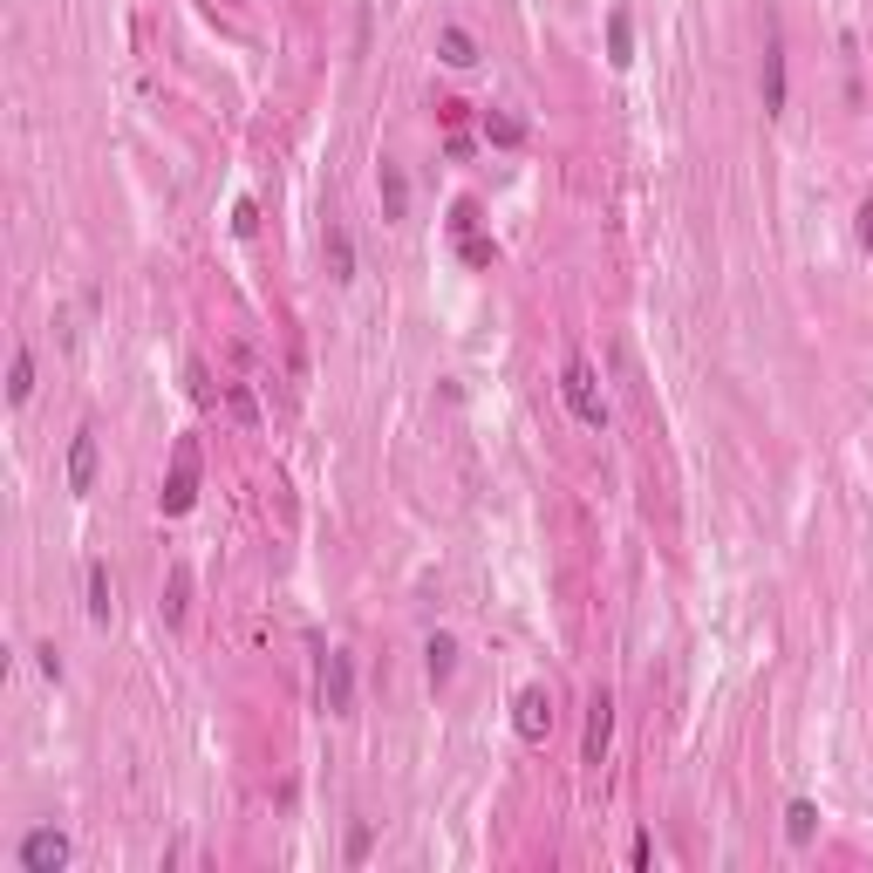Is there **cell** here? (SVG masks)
I'll return each instance as SVG.
<instances>
[{
    "mask_svg": "<svg viewBox=\"0 0 873 873\" xmlns=\"http://www.w3.org/2000/svg\"><path fill=\"white\" fill-rule=\"evenodd\" d=\"M512 723H519V737L526 744H539L546 730H553V696L532 683V689H519V703H512Z\"/></svg>",
    "mask_w": 873,
    "mask_h": 873,
    "instance_id": "cell-6",
    "label": "cell"
},
{
    "mask_svg": "<svg viewBox=\"0 0 873 873\" xmlns=\"http://www.w3.org/2000/svg\"><path fill=\"white\" fill-rule=\"evenodd\" d=\"M608 737H614V696H608V689H594V696H587V737H580V758L601 764V758H608Z\"/></svg>",
    "mask_w": 873,
    "mask_h": 873,
    "instance_id": "cell-4",
    "label": "cell"
},
{
    "mask_svg": "<svg viewBox=\"0 0 873 873\" xmlns=\"http://www.w3.org/2000/svg\"><path fill=\"white\" fill-rule=\"evenodd\" d=\"M96 485V430H76L69 444V492H89Z\"/></svg>",
    "mask_w": 873,
    "mask_h": 873,
    "instance_id": "cell-8",
    "label": "cell"
},
{
    "mask_svg": "<svg viewBox=\"0 0 873 873\" xmlns=\"http://www.w3.org/2000/svg\"><path fill=\"white\" fill-rule=\"evenodd\" d=\"M764 116H785V35L764 41Z\"/></svg>",
    "mask_w": 873,
    "mask_h": 873,
    "instance_id": "cell-7",
    "label": "cell"
},
{
    "mask_svg": "<svg viewBox=\"0 0 873 873\" xmlns=\"http://www.w3.org/2000/svg\"><path fill=\"white\" fill-rule=\"evenodd\" d=\"M328 266H335V280H355V246H348V232H328Z\"/></svg>",
    "mask_w": 873,
    "mask_h": 873,
    "instance_id": "cell-16",
    "label": "cell"
},
{
    "mask_svg": "<svg viewBox=\"0 0 873 873\" xmlns=\"http://www.w3.org/2000/svg\"><path fill=\"white\" fill-rule=\"evenodd\" d=\"M55 867H69V839L55 833V826L21 839V873H55Z\"/></svg>",
    "mask_w": 873,
    "mask_h": 873,
    "instance_id": "cell-5",
    "label": "cell"
},
{
    "mask_svg": "<svg viewBox=\"0 0 873 873\" xmlns=\"http://www.w3.org/2000/svg\"><path fill=\"white\" fill-rule=\"evenodd\" d=\"M485 137L492 144H526V123L519 116H485Z\"/></svg>",
    "mask_w": 873,
    "mask_h": 873,
    "instance_id": "cell-17",
    "label": "cell"
},
{
    "mask_svg": "<svg viewBox=\"0 0 873 873\" xmlns=\"http://www.w3.org/2000/svg\"><path fill=\"white\" fill-rule=\"evenodd\" d=\"M226 403H232V417H239V423H260V403H253V389H246V382H232Z\"/></svg>",
    "mask_w": 873,
    "mask_h": 873,
    "instance_id": "cell-19",
    "label": "cell"
},
{
    "mask_svg": "<svg viewBox=\"0 0 873 873\" xmlns=\"http://www.w3.org/2000/svg\"><path fill=\"white\" fill-rule=\"evenodd\" d=\"M185 601H191V573L171 567V601H164V614H171V621H185Z\"/></svg>",
    "mask_w": 873,
    "mask_h": 873,
    "instance_id": "cell-18",
    "label": "cell"
},
{
    "mask_svg": "<svg viewBox=\"0 0 873 873\" xmlns=\"http://www.w3.org/2000/svg\"><path fill=\"white\" fill-rule=\"evenodd\" d=\"M35 396V355L14 348V369H7V403H28Z\"/></svg>",
    "mask_w": 873,
    "mask_h": 873,
    "instance_id": "cell-11",
    "label": "cell"
},
{
    "mask_svg": "<svg viewBox=\"0 0 873 873\" xmlns=\"http://www.w3.org/2000/svg\"><path fill=\"white\" fill-rule=\"evenodd\" d=\"M785 833H792V846H805V839L819 833V812H812L805 798H792V812H785Z\"/></svg>",
    "mask_w": 873,
    "mask_h": 873,
    "instance_id": "cell-15",
    "label": "cell"
},
{
    "mask_svg": "<svg viewBox=\"0 0 873 873\" xmlns=\"http://www.w3.org/2000/svg\"><path fill=\"white\" fill-rule=\"evenodd\" d=\"M191 505H198V451H191V444H178L171 478H164V512L178 519V512H191Z\"/></svg>",
    "mask_w": 873,
    "mask_h": 873,
    "instance_id": "cell-3",
    "label": "cell"
},
{
    "mask_svg": "<svg viewBox=\"0 0 873 873\" xmlns=\"http://www.w3.org/2000/svg\"><path fill=\"white\" fill-rule=\"evenodd\" d=\"M403 205H410V185H403V171L382 157V212H389V219H403Z\"/></svg>",
    "mask_w": 873,
    "mask_h": 873,
    "instance_id": "cell-12",
    "label": "cell"
},
{
    "mask_svg": "<svg viewBox=\"0 0 873 873\" xmlns=\"http://www.w3.org/2000/svg\"><path fill=\"white\" fill-rule=\"evenodd\" d=\"M860 246H867V253H873V198H867V205H860Z\"/></svg>",
    "mask_w": 873,
    "mask_h": 873,
    "instance_id": "cell-21",
    "label": "cell"
},
{
    "mask_svg": "<svg viewBox=\"0 0 873 873\" xmlns=\"http://www.w3.org/2000/svg\"><path fill=\"white\" fill-rule=\"evenodd\" d=\"M260 226V212H253V198H239V205H232V232H253Z\"/></svg>",
    "mask_w": 873,
    "mask_h": 873,
    "instance_id": "cell-20",
    "label": "cell"
},
{
    "mask_svg": "<svg viewBox=\"0 0 873 873\" xmlns=\"http://www.w3.org/2000/svg\"><path fill=\"white\" fill-rule=\"evenodd\" d=\"M321 703H328L335 717L355 710V655H348V648H328V655H321Z\"/></svg>",
    "mask_w": 873,
    "mask_h": 873,
    "instance_id": "cell-2",
    "label": "cell"
},
{
    "mask_svg": "<svg viewBox=\"0 0 873 873\" xmlns=\"http://www.w3.org/2000/svg\"><path fill=\"white\" fill-rule=\"evenodd\" d=\"M608 48H614V62H621V69L635 62V28H628V14H608Z\"/></svg>",
    "mask_w": 873,
    "mask_h": 873,
    "instance_id": "cell-14",
    "label": "cell"
},
{
    "mask_svg": "<svg viewBox=\"0 0 873 873\" xmlns=\"http://www.w3.org/2000/svg\"><path fill=\"white\" fill-rule=\"evenodd\" d=\"M560 396H567V410L587 423V430L608 423V403H601V389H594V362H587V355H567V369H560Z\"/></svg>",
    "mask_w": 873,
    "mask_h": 873,
    "instance_id": "cell-1",
    "label": "cell"
},
{
    "mask_svg": "<svg viewBox=\"0 0 873 873\" xmlns=\"http://www.w3.org/2000/svg\"><path fill=\"white\" fill-rule=\"evenodd\" d=\"M423 669H430V683H437V689L451 683V669H457V642H451V635H430V642H423Z\"/></svg>",
    "mask_w": 873,
    "mask_h": 873,
    "instance_id": "cell-9",
    "label": "cell"
},
{
    "mask_svg": "<svg viewBox=\"0 0 873 873\" xmlns=\"http://www.w3.org/2000/svg\"><path fill=\"white\" fill-rule=\"evenodd\" d=\"M437 55H444L451 69H471V62H478V41L464 35V28H444V35H437Z\"/></svg>",
    "mask_w": 873,
    "mask_h": 873,
    "instance_id": "cell-10",
    "label": "cell"
},
{
    "mask_svg": "<svg viewBox=\"0 0 873 873\" xmlns=\"http://www.w3.org/2000/svg\"><path fill=\"white\" fill-rule=\"evenodd\" d=\"M110 608H116V594H110V567L96 560V567H89V614H96V621H110Z\"/></svg>",
    "mask_w": 873,
    "mask_h": 873,
    "instance_id": "cell-13",
    "label": "cell"
}]
</instances>
